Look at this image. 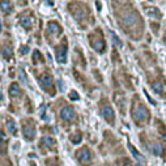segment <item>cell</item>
<instances>
[{
    "instance_id": "cell-2",
    "label": "cell",
    "mask_w": 166,
    "mask_h": 166,
    "mask_svg": "<svg viewBox=\"0 0 166 166\" xmlns=\"http://www.w3.org/2000/svg\"><path fill=\"white\" fill-rule=\"evenodd\" d=\"M56 59L59 63H66L67 59V42L62 43L56 47Z\"/></svg>"
},
{
    "instance_id": "cell-4",
    "label": "cell",
    "mask_w": 166,
    "mask_h": 166,
    "mask_svg": "<svg viewBox=\"0 0 166 166\" xmlns=\"http://www.w3.org/2000/svg\"><path fill=\"white\" fill-rule=\"evenodd\" d=\"M76 156H77V158H79L80 162H82V163H86V162H89L90 161V153H89V150H88L86 148H82V149L77 150Z\"/></svg>"
},
{
    "instance_id": "cell-28",
    "label": "cell",
    "mask_w": 166,
    "mask_h": 166,
    "mask_svg": "<svg viewBox=\"0 0 166 166\" xmlns=\"http://www.w3.org/2000/svg\"><path fill=\"white\" fill-rule=\"evenodd\" d=\"M48 166H58V165H56V163H50Z\"/></svg>"
},
{
    "instance_id": "cell-10",
    "label": "cell",
    "mask_w": 166,
    "mask_h": 166,
    "mask_svg": "<svg viewBox=\"0 0 166 166\" xmlns=\"http://www.w3.org/2000/svg\"><path fill=\"white\" fill-rule=\"evenodd\" d=\"M21 25L25 28V29H30L33 25V19L30 16H22L21 17Z\"/></svg>"
},
{
    "instance_id": "cell-16",
    "label": "cell",
    "mask_w": 166,
    "mask_h": 166,
    "mask_svg": "<svg viewBox=\"0 0 166 166\" xmlns=\"http://www.w3.org/2000/svg\"><path fill=\"white\" fill-rule=\"evenodd\" d=\"M7 128H8V131L11 132V133L16 135L17 128H16V123H15L13 120H11V119H8V122H7Z\"/></svg>"
},
{
    "instance_id": "cell-18",
    "label": "cell",
    "mask_w": 166,
    "mask_h": 166,
    "mask_svg": "<svg viewBox=\"0 0 166 166\" xmlns=\"http://www.w3.org/2000/svg\"><path fill=\"white\" fill-rule=\"evenodd\" d=\"M81 133H80V132H77V133H73L71 136V141L73 142V144H79L80 141H81Z\"/></svg>"
},
{
    "instance_id": "cell-8",
    "label": "cell",
    "mask_w": 166,
    "mask_h": 166,
    "mask_svg": "<svg viewBox=\"0 0 166 166\" xmlns=\"http://www.w3.org/2000/svg\"><path fill=\"white\" fill-rule=\"evenodd\" d=\"M11 9H12V3L9 0H0V11L8 13V12H11Z\"/></svg>"
},
{
    "instance_id": "cell-19",
    "label": "cell",
    "mask_w": 166,
    "mask_h": 166,
    "mask_svg": "<svg viewBox=\"0 0 166 166\" xmlns=\"http://www.w3.org/2000/svg\"><path fill=\"white\" fill-rule=\"evenodd\" d=\"M3 56L4 58H7V59H9L11 58V55H12V48L9 47V46H6V47H3Z\"/></svg>"
},
{
    "instance_id": "cell-12",
    "label": "cell",
    "mask_w": 166,
    "mask_h": 166,
    "mask_svg": "<svg viewBox=\"0 0 166 166\" xmlns=\"http://www.w3.org/2000/svg\"><path fill=\"white\" fill-rule=\"evenodd\" d=\"M150 150H152V153L156 156H161L163 153V148L161 144H153L152 148H150Z\"/></svg>"
},
{
    "instance_id": "cell-22",
    "label": "cell",
    "mask_w": 166,
    "mask_h": 166,
    "mask_svg": "<svg viewBox=\"0 0 166 166\" xmlns=\"http://www.w3.org/2000/svg\"><path fill=\"white\" fill-rule=\"evenodd\" d=\"M153 89H154L157 93H161L163 89V86H162V84H160V82H154V84H153Z\"/></svg>"
},
{
    "instance_id": "cell-21",
    "label": "cell",
    "mask_w": 166,
    "mask_h": 166,
    "mask_svg": "<svg viewBox=\"0 0 166 166\" xmlns=\"http://www.w3.org/2000/svg\"><path fill=\"white\" fill-rule=\"evenodd\" d=\"M33 60H34L35 63L42 62V56H41V54H39V51H38V50H34V54H33Z\"/></svg>"
},
{
    "instance_id": "cell-30",
    "label": "cell",
    "mask_w": 166,
    "mask_h": 166,
    "mask_svg": "<svg viewBox=\"0 0 166 166\" xmlns=\"http://www.w3.org/2000/svg\"><path fill=\"white\" fill-rule=\"evenodd\" d=\"M0 30H1V22H0Z\"/></svg>"
},
{
    "instance_id": "cell-11",
    "label": "cell",
    "mask_w": 166,
    "mask_h": 166,
    "mask_svg": "<svg viewBox=\"0 0 166 166\" xmlns=\"http://www.w3.org/2000/svg\"><path fill=\"white\" fill-rule=\"evenodd\" d=\"M136 20H137V16L135 13H128L124 16V22L128 24V26L129 25H133L135 22H136Z\"/></svg>"
},
{
    "instance_id": "cell-23",
    "label": "cell",
    "mask_w": 166,
    "mask_h": 166,
    "mask_svg": "<svg viewBox=\"0 0 166 166\" xmlns=\"http://www.w3.org/2000/svg\"><path fill=\"white\" fill-rule=\"evenodd\" d=\"M69 98H71V100H79V94H77L75 90H72V92L69 93Z\"/></svg>"
},
{
    "instance_id": "cell-15",
    "label": "cell",
    "mask_w": 166,
    "mask_h": 166,
    "mask_svg": "<svg viewBox=\"0 0 166 166\" xmlns=\"http://www.w3.org/2000/svg\"><path fill=\"white\" fill-rule=\"evenodd\" d=\"M9 93H11L12 95H20V93H21V89H20L19 84L13 82V84L9 86Z\"/></svg>"
},
{
    "instance_id": "cell-3",
    "label": "cell",
    "mask_w": 166,
    "mask_h": 166,
    "mask_svg": "<svg viewBox=\"0 0 166 166\" xmlns=\"http://www.w3.org/2000/svg\"><path fill=\"white\" fill-rule=\"evenodd\" d=\"M22 132H24V136L26 137V140H32L34 137L35 133V128H34V124H24L22 126Z\"/></svg>"
},
{
    "instance_id": "cell-13",
    "label": "cell",
    "mask_w": 166,
    "mask_h": 166,
    "mask_svg": "<svg viewBox=\"0 0 166 166\" xmlns=\"http://www.w3.org/2000/svg\"><path fill=\"white\" fill-rule=\"evenodd\" d=\"M47 29L50 30L51 33H54V34H59V33H60V26H59L58 24H56V22H50V24L47 25Z\"/></svg>"
},
{
    "instance_id": "cell-24",
    "label": "cell",
    "mask_w": 166,
    "mask_h": 166,
    "mask_svg": "<svg viewBox=\"0 0 166 166\" xmlns=\"http://www.w3.org/2000/svg\"><path fill=\"white\" fill-rule=\"evenodd\" d=\"M4 140H0V154L3 152H6V144H4Z\"/></svg>"
},
{
    "instance_id": "cell-5",
    "label": "cell",
    "mask_w": 166,
    "mask_h": 166,
    "mask_svg": "<svg viewBox=\"0 0 166 166\" xmlns=\"http://www.w3.org/2000/svg\"><path fill=\"white\" fill-rule=\"evenodd\" d=\"M53 76L48 73H45L42 77H41V85H42L43 89H51V86H53Z\"/></svg>"
},
{
    "instance_id": "cell-14",
    "label": "cell",
    "mask_w": 166,
    "mask_h": 166,
    "mask_svg": "<svg viewBox=\"0 0 166 166\" xmlns=\"http://www.w3.org/2000/svg\"><path fill=\"white\" fill-rule=\"evenodd\" d=\"M41 145H46V147H53L55 145V140L50 136H45L42 140H41Z\"/></svg>"
},
{
    "instance_id": "cell-7",
    "label": "cell",
    "mask_w": 166,
    "mask_h": 166,
    "mask_svg": "<svg viewBox=\"0 0 166 166\" xmlns=\"http://www.w3.org/2000/svg\"><path fill=\"white\" fill-rule=\"evenodd\" d=\"M62 118L66 119V120H72L75 118V110L72 106H66V107L62 110Z\"/></svg>"
},
{
    "instance_id": "cell-17",
    "label": "cell",
    "mask_w": 166,
    "mask_h": 166,
    "mask_svg": "<svg viewBox=\"0 0 166 166\" xmlns=\"http://www.w3.org/2000/svg\"><path fill=\"white\" fill-rule=\"evenodd\" d=\"M128 148H129V150L132 152V154L135 156V158H136V160H139V161H144V157H142V156L140 154V153L137 152V150L135 149L133 147H132V144H128Z\"/></svg>"
},
{
    "instance_id": "cell-29",
    "label": "cell",
    "mask_w": 166,
    "mask_h": 166,
    "mask_svg": "<svg viewBox=\"0 0 166 166\" xmlns=\"http://www.w3.org/2000/svg\"><path fill=\"white\" fill-rule=\"evenodd\" d=\"M163 41H165V43H166V34H165V38H163Z\"/></svg>"
},
{
    "instance_id": "cell-26",
    "label": "cell",
    "mask_w": 166,
    "mask_h": 166,
    "mask_svg": "<svg viewBox=\"0 0 166 166\" xmlns=\"http://www.w3.org/2000/svg\"><path fill=\"white\" fill-rule=\"evenodd\" d=\"M28 50H29V47H28V46H25V47H22V48H21V53H22V54H26V53H28Z\"/></svg>"
},
{
    "instance_id": "cell-20",
    "label": "cell",
    "mask_w": 166,
    "mask_h": 166,
    "mask_svg": "<svg viewBox=\"0 0 166 166\" xmlns=\"http://www.w3.org/2000/svg\"><path fill=\"white\" fill-rule=\"evenodd\" d=\"M147 15L148 16H154V17H160V12L156 8H147Z\"/></svg>"
},
{
    "instance_id": "cell-1",
    "label": "cell",
    "mask_w": 166,
    "mask_h": 166,
    "mask_svg": "<svg viewBox=\"0 0 166 166\" xmlns=\"http://www.w3.org/2000/svg\"><path fill=\"white\" fill-rule=\"evenodd\" d=\"M133 118L136 122H142L148 118V110L142 105H137L133 109Z\"/></svg>"
},
{
    "instance_id": "cell-6",
    "label": "cell",
    "mask_w": 166,
    "mask_h": 166,
    "mask_svg": "<svg viewBox=\"0 0 166 166\" xmlns=\"http://www.w3.org/2000/svg\"><path fill=\"white\" fill-rule=\"evenodd\" d=\"M101 113H102V116L106 119V120H109L110 123H113V120H114V111H113V109L110 107V106H103L102 109H101Z\"/></svg>"
},
{
    "instance_id": "cell-25",
    "label": "cell",
    "mask_w": 166,
    "mask_h": 166,
    "mask_svg": "<svg viewBox=\"0 0 166 166\" xmlns=\"http://www.w3.org/2000/svg\"><path fill=\"white\" fill-rule=\"evenodd\" d=\"M111 35H113V38H114V41H115V43H118V46H119V47H122V42L118 39V37H116V35L114 34V33H111Z\"/></svg>"
},
{
    "instance_id": "cell-9",
    "label": "cell",
    "mask_w": 166,
    "mask_h": 166,
    "mask_svg": "<svg viewBox=\"0 0 166 166\" xmlns=\"http://www.w3.org/2000/svg\"><path fill=\"white\" fill-rule=\"evenodd\" d=\"M90 43H92L93 48H94V50H97V51H102L103 48H105V42H103L101 38H98V39H93Z\"/></svg>"
},
{
    "instance_id": "cell-27",
    "label": "cell",
    "mask_w": 166,
    "mask_h": 166,
    "mask_svg": "<svg viewBox=\"0 0 166 166\" xmlns=\"http://www.w3.org/2000/svg\"><path fill=\"white\" fill-rule=\"evenodd\" d=\"M124 166H133V165H132L131 162H127V163H126V165H124Z\"/></svg>"
}]
</instances>
